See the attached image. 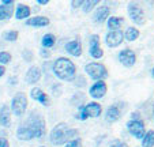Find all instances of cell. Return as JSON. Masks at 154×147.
Wrapping results in <instances>:
<instances>
[{"label": "cell", "instance_id": "d590c367", "mask_svg": "<svg viewBox=\"0 0 154 147\" xmlns=\"http://www.w3.org/2000/svg\"><path fill=\"white\" fill-rule=\"evenodd\" d=\"M40 55H41V57L48 59V57H51V51H49V49H45V48H44L42 51H41Z\"/></svg>", "mask_w": 154, "mask_h": 147}, {"label": "cell", "instance_id": "e0dca14e", "mask_svg": "<svg viewBox=\"0 0 154 147\" xmlns=\"http://www.w3.org/2000/svg\"><path fill=\"white\" fill-rule=\"evenodd\" d=\"M11 106L7 104L2 105V108H0V124H2V127L8 128L11 125Z\"/></svg>", "mask_w": 154, "mask_h": 147}, {"label": "cell", "instance_id": "7402d4cb", "mask_svg": "<svg viewBox=\"0 0 154 147\" xmlns=\"http://www.w3.org/2000/svg\"><path fill=\"white\" fill-rule=\"evenodd\" d=\"M122 25H123L122 17H109L106 20V26L109 29V32H112V30H120Z\"/></svg>", "mask_w": 154, "mask_h": 147}, {"label": "cell", "instance_id": "4fadbf2b", "mask_svg": "<svg viewBox=\"0 0 154 147\" xmlns=\"http://www.w3.org/2000/svg\"><path fill=\"white\" fill-rule=\"evenodd\" d=\"M109 17H111V8L108 6H100L97 7L93 14V22L101 25V23L106 22Z\"/></svg>", "mask_w": 154, "mask_h": 147}, {"label": "cell", "instance_id": "f546056e", "mask_svg": "<svg viewBox=\"0 0 154 147\" xmlns=\"http://www.w3.org/2000/svg\"><path fill=\"white\" fill-rule=\"evenodd\" d=\"M89 46H100V35L91 34L89 37Z\"/></svg>", "mask_w": 154, "mask_h": 147}, {"label": "cell", "instance_id": "9a60e30c", "mask_svg": "<svg viewBox=\"0 0 154 147\" xmlns=\"http://www.w3.org/2000/svg\"><path fill=\"white\" fill-rule=\"evenodd\" d=\"M25 23H26V26L30 27H47L49 26L51 20L48 17H44V15H34L25 20Z\"/></svg>", "mask_w": 154, "mask_h": 147}, {"label": "cell", "instance_id": "8d00e7d4", "mask_svg": "<svg viewBox=\"0 0 154 147\" xmlns=\"http://www.w3.org/2000/svg\"><path fill=\"white\" fill-rule=\"evenodd\" d=\"M131 118H134V120L140 118V113L139 112H132V113H131Z\"/></svg>", "mask_w": 154, "mask_h": 147}, {"label": "cell", "instance_id": "b9f144b4", "mask_svg": "<svg viewBox=\"0 0 154 147\" xmlns=\"http://www.w3.org/2000/svg\"><path fill=\"white\" fill-rule=\"evenodd\" d=\"M151 78L154 79V67H153V68H151Z\"/></svg>", "mask_w": 154, "mask_h": 147}, {"label": "cell", "instance_id": "52a82bcc", "mask_svg": "<svg viewBox=\"0 0 154 147\" xmlns=\"http://www.w3.org/2000/svg\"><path fill=\"white\" fill-rule=\"evenodd\" d=\"M27 105H29V101H27L26 94H25V93H22V91L17 93V94H15L14 97H12L11 104H10V106H11V112H12V115L18 116V117L23 116L25 113H26Z\"/></svg>", "mask_w": 154, "mask_h": 147}, {"label": "cell", "instance_id": "603a6c76", "mask_svg": "<svg viewBox=\"0 0 154 147\" xmlns=\"http://www.w3.org/2000/svg\"><path fill=\"white\" fill-rule=\"evenodd\" d=\"M139 35H140L139 30H138L137 27L131 26L124 32V40H127L128 42H134V41H137L138 38H139Z\"/></svg>", "mask_w": 154, "mask_h": 147}, {"label": "cell", "instance_id": "8992f818", "mask_svg": "<svg viewBox=\"0 0 154 147\" xmlns=\"http://www.w3.org/2000/svg\"><path fill=\"white\" fill-rule=\"evenodd\" d=\"M85 72H86L89 78H91L94 82L96 81H105L108 78V69L102 63L91 61V63L85 66Z\"/></svg>", "mask_w": 154, "mask_h": 147}, {"label": "cell", "instance_id": "836d02e7", "mask_svg": "<svg viewBox=\"0 0 154 147\" xmlns=\"http://www.w3.org/2000/svg\"><path fill=\"white\" fill-rule=\"evenodd\" d=\"M22 57H23L25 60L27 61V63H30V61H32V57H33V53H32V51H29V49H26V51H23V53H22Z\"/></svg>", "mask_w": 154, "mask_h": 147}, {"label": "cell", "instance_id": "6da1fadb", "mask_svg": "<svg viewBox=\"0 0 154 147\" xmlns=\"http://www.w3.org/2000/svg\"><path fill=\"white\" fill-rule=\"evenodd\" d=\"M52 71L56 78L64 82H74L76 79V66L71 59L64 56L57 57L52 64Z\"/></svg>", "mask_w": 154, "mask_h": 147}, {"label": "cell", "instance_id": "ba28073f", "mask_svg": "<svg viewBox=\"0 0 154 147\" xmlns=\"http://www.w3.org/2000/svg\"><path fill=\"white\" fill-rule=\"evenodd\" d=\"M127 130L130 132V135H132L135 139H139V140H142L145 133L147 132L142 118H138V120L131 118L130 121H127Z\"/></svg>", "mask_w": 154, "mask_h": 147}, {"label": "cell", "instance_id": "ee69618b", "mask_svg": "<svg viewBox=\"0 0 154 147\" xmlns=\"http://www.w3.org/2000/svg\"><path fill=\"white\" fill-rule=\"evenodd\" d=\"M40 147H45V146H40Z\"/></svg>", "mask_w": 154, "mask_h": 147}, {"label": "cell", "instance_id": "30bf717a", "mask_svg": "<svg viewBox=\"0 0 154 147\" xmlns=\"http://www.w3.org/2000/svg\"><path fill=\"white\" fill-rule=\"evenodd\" d=\"M117 57H119L120 63L124 67H127V68L134 67L135 63H137V55H135V52L130 48H125V49H123V51H120Z\"/></svg>", "mask_w": 154, "mask_h": 147}, {"label": "cell", "instance_id": "74e56055", "mask_svg": "<svg viewBox=\"0 0 154 147\" xmlns=\"http://www.w3.org/2000/svg\"><path fill=\"white\" fill-rule=\"evenodd\" d=\"M35 2H37V3L40 4V6H47V4L49 3L51 0H35Z\"/></svg>", "mask_w": 154, "mask_h": 147}, {"label": "cell", "instance_id": "4316f807", "mask_svg": "<svg viewBox=\"0 0 154 147\" xmlns=\"http://www.w3.org/2000/svg\"><path fill=\"white\" fill-rule=\"evenodd\" d=\"M89 55H90L93 59H96V60L102 59L104 57V51H102L101 45L100 46H89Z\"/></svg>", "mask_w": 154, "mask_h": 147}, {"label": "cell", "instance_id": "277c9868", "mask_svg": "<svg viewBox=\"0 0 154 147\" xmlns=\"http://www.w3.org/2000/svg\"><path fill=\"white\" fill-rule=\"evenodd\" d=\"M127 12H128V17L135 25L138 26H142L145 25L146 22V15H145V10L142 7V3L140 0H132L130 2L127 6Z\"/></svg>", "mask_w": 154, "mask_h": 147}, {"label": "cell", "instance_id": "ffe728a7", "mask_svg": "<svg viewBox=\"0 0 154 147\" xmlns=\"http://www.w3.org/2000/svg\"><path fill=\"white\" fill-rule=\"evenodd\" d=\"M17 138L19 139V140H26L27 142V140L34 139V133H33V131L30 130L26 124H23V125H19V127H18Z\"/></svg>", "mask_w": 154, "mask_h": 147}, {"label": "cell", "instance_id": "f35d334b", "mask_svg": "<svg viewBox=\"0 0 154 147\" xmlns=\"http://www.w3.org/2000/svg\"><path fill=\"white\" fill-rule=\"evenodd\" d=\"M4 74H6V67H4L3 64H0V78H2Z\"/></svg>", "mask_w": 154, "mask_h": 147}, {"label": "cell", "instance_id": "ac0fdd59", "mask_svg": "<svg viewBox=\"0 0 154 147\" xmlns=\"http://www.w3.org/2000/svg\"><path fill=\"white\" fill-rule=\"evenodd\" d=\"M14 15H15V19H18V20H23V19L26 20L32 17V8H30L27 4L20 3L15 7V14Z\"/></svg>", "mask_w": 154, "mask_h": 147}, {"label": "cell", "instance_id": "3957f363", "mask_svg": "<svg viewBox=\"0 0 154 147\" xmlns=\"http://www.w3.org/2000/svg\"><path fill=\"white\" fill-rule=\"evenodd\" d=\"M101 113H102L101 104H98V102H96V101H91L85 105H79L78 113H76V118L81 121H85V120H87V118L100 117Z\"/></svg>", "mask_w": 154, "mask_h": 147}, {"label": "cell", "instance_id": "2e32d148", "mask_svg": "<svg viewBox=\"0 0 154 147\" xmlns=\"http://www.w3.org/2000/svg\"><path fill=\"white\" fill-rule=\"evenodd\" d=\"M122 117V108L119 104H113L105 112V121L106 123H116Z\"/></svg>", "mask_w": 154, "mask_h": 147}, {"label": "cell", "instance_id": "d4e9b609", "mask_svg": "<svg viewBox=\"0 0 154 147\" xmlns=\"http://www.w3.org/2000/svg\"><path fill=\"white\" fill-rule=\"evenodd\" d=\"M140 142H142V147H154V130L147 131Z\"/></svg>", "mask_w": 154, "mask_h": 147}, {"label": "cell", "instance_id": "60d3db41", "mask_svg": "<svg viewBox=\"0 0 154 147\" xmlns=\"http://www.w3.org/2000/svg\"><path fill=\"white\" fill-rule=\"evenodd\" d=\"M10 83H17V78H15V76H14V79H10Z\"/></svg>", "mask_w": 154, "mask_h": 147}, {"label": "cell", "instance_id": "1f68e13d", "mask_svg": "<svg viewBox=\"0 0 154 147\" xmlns=\"http://www.w3.org/2000/svg\"><path fill=\"white\" fill-rule=\"evenodd\" d=\"M109 147H128V144L125 142L120 140V139H113V140L109 143Z\"/></svg>", "mask_w": 154, "mask_h": 147}, {"label": "cell", "instance_id": "cb8c5ba5", "mask_svg": "<svg viewBox=\"0 0 154 147\" xmlns=\"http://www.w3.org/2000/svg\"><path fill=\"white\" fill-rule=\"evenodd\" d=\"M55 44H56V38L52 33H47V34L42 35V38H41V45L45 49H49L52 46H55Z\"/></svg>", "mask_w": 154, "mask_h": 147}, {"label": "cell", "instance_id": "7bdbcfd3", "mask_svg": "<svg viewBox=\"0 0 154 147\" xmlns=\"http://www.w3.org/2000/svg\"><path fill=\"white\" fill-rule=\"evenodd\" d=\"M151 113H153V120H154V104H153V108H151Z\"/></svg>", "mask_w": 154, "mask_h": 147}, {"label": "cell", "instance_id": "484cf974", "mask_svg": "<svg viewBox=\"0 0 154 147\" xmlns=\"http://www.w3.org/2000/svg\"><path fill=\"white\" fill-rule=\"evenodd\" d=\"M101 3V0H86L83 3V6H82V11L85 12V14H89V12H91L94 8H97V6Z\"/></svg>", "mask_w": 154, "mask_h": 147}, {"label": "cell", "instance_id": "9c48e42d", "mask_svg": "<svg viewBox=\"0 0 154 147\" xmlns=\"http://www.w3.org/2000/svg\"><path fill=\"white\" fill-rule=\"evenodd\" d=\"M124 41V33L122 30H112L105 35V44L108 48H117Z\"/></svg>", "mask_w": 154, "mask_h": 147}, {"label": "cell", "instance_id": "7a4b0ae2", "mask_svg": "<svg viewBox=\"0 0 154 147\" xmlns=\"http://www.w3.org/2000/svg\"><path fill=\"white\" fill-rule=\"evenodd\" d=\"M26 125L33 131L34 133V139H41L45 132H47V123L45 118L42 117V115H40L38 112H32L27 117Z\"/></svg>", "mask_w": 154, "mask_h": 147}, {"label": "cell", "instance_id": "7c38bea8", "mask_svg": "<svg viewBox=\"0 0 154 147\" xmlns=\"http://www.w3.org/2000/svg\"><path fill=\"white\" fill-rule=\"evenodd\" d=\"M30 97H32L34 101L40 102L42 106H49L51 105L49 95L44 91L42 89H40V87H33V89L30 90Z\"/></svg>", "mask_w": 154, "mask_h": 147}, {"label": "cell", "instance_id": "5b68a950", "mask_svg": "<svg viewBox=\"0 0 154 147\" xmlns=\"http://www.w3.org/2000/svg\"><path fill=\"white\" fill-rule=\"evenodd\" d=\"M68 125L67 123H57L49 133V140L53 146H63L68 142Z\"/></svg>", "mask_w": 154, "mask_h": 147}, {"label": "cell", "instance_id": "83f0119b", "mask_svg": "<svg viewBox=\"0 0 154 147\" xmlns=\"http://www.w3.org/2000/svg\"><path fill=\"white\" fill-rule=\"evenodd\" d=\"M11 59H12V56L10 52H7V51H0V64L7 66V64H10Z\"/></svg>", "mask_w": 154, "mask_h": 147}, {"label": "cell", "instance_id": "44dd1931", "mask_svg": "<svg viewBox=\"0 0 154 147\" xmlns=\"http://www.w3.org/2000/svg\"><path fill=\"white\" fill-rule=\"evenodd\" d=\"M15 14L12 4H0V20H8Z\"/></svg>", "mask_w": 154, "mask_h": 147}, {"label": "cell", "instance_id": "8fae6325", "mask_svg": "<svg viewBox=\"0 0 154 147\" xmlns=\"http://www.w3.org/2000/svg\"><path fill=\"white\" fill-rule=\"evenodd\" d=\"M108 91V86L105 83V81H96L89 89V94H90L91 98L94 100H101L106 95Z\"/></svg>", "mask_w": 154, "mask_h": 147}, {"label": "cell", "instance_id": "ab89813d", "mask_svg": "<svg viewBox=\"0 0 154 147\" xmlns=\"http://www.w3.org/2000/svg\"><path fill=\"white\" fill-rule=\"evenodd\" d=\"M2 2V4H14L15 0H0Z\"/></svg>", "mask_w": 154, "mask_h": 147}, {"label": "cell", "instance_id": "5bb4252c", "mask_svg": "<svg viewBox=\"0 0 154 147\" xmlns=\"http://www.w3.org/2000/svg\"><path fill=\"white\" fill-rule=\"evenodd\" d=\"M41 76H42V71H41L40 67L32 66L26 71L25 81H26V83H29V84H35V83H38V82H40Z\"/></svg>", "mask_w": 154, "mask_h": 147}, {"label": "cell", "instance_id": "f1b7e54d", "mask_svg": "<svg viewBox=\"0 0 154 147\" xmlns=\"http://www.w3.org/2000/svg\"><path fill=\"white\" fill-rule=\"evenodd\" d=\"M18 37H19V33L17 30H10V32H7L4 34V40L8 41V42H15L18 40Z\"/></svg>", "mask_w": 154, "mask_h": 147}, {"label": "cell", "instance_id": "d6986e66", "mask_svg": "<svg viewBox=\"0 0 154 147\" xmlns=\"http://www.w3.org/2000/svg\"><path fill=\"white\" fill-rule=\"evenodd\" d=\"M66 52L68 53V55L74 56V57H79V56L82 55V44L79 40H72L70 41V42L66 44Z\"/></svg>", "mask_w": 154, "mask_h": 147}, {"label": "cell", "instance_id": "d6a6232c", "mask_svg": "<svg viewBox=\"0 0 154 147\" xmlns=\"http://www.w3.org/2000/svg\"><path fill=\"white\" fill-rule=\"evenodd\" d=\"M85 2H86V0H71V7H72L74 10L82 8V6H83Z\"/></svg>", "mask_w": 154, "mask_h": 147}, {"label": "cell", "instance_id": "e575fe53", "mask_svg": "<svg viewBox=\"0 0 154 147\" xmlns=\"http://www.w3.org/2000/svg\"><path fill=\"white\" fill-rule=\"evenodd\" d=\"M0 147H10L8 139L4 138V136H0Z\"/></svg>", "mask_w": 154, "mask_h": 147}, {"label": "cell", "instance_id": "4dcf8cb0", "mask_svg": "<svg viewBox=\"0 0 154 147\" xmlns=\"http://www.w3.org/2000/svg\"><path fill=\"white\" fill-rule=\"evenodd\" d=\"M64 147H82V140L79 138L72 139V140H68L67 143L64 144Z\"/></svg>", "mask_w": 154, "mask_h": 147}]
</instances>
